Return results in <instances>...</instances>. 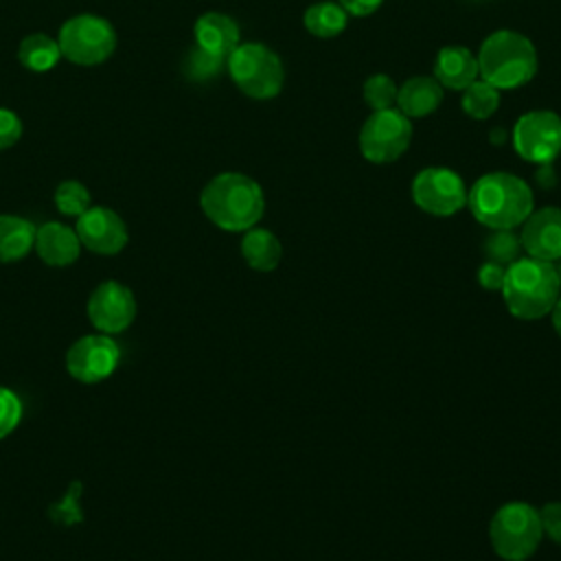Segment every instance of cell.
<instances>
[{"mask_svg":"<svg viewBox=\"0 0 561 561\" xmlns=\"http://www.w3.org/2000/svg\"><path fill=\"white\" fill-rule=\"evenodd\" d=\"M467 206L482 226L513 230L533 213V191L522 178L495 171L473 182L467 191Z\"/></svg>","mask_w":561,"mask_h":561,"instance_id":"obj_1","label":"cell"},{"mask_svg":"<svg viewBox=\"0 0 561 561\" xmlns=\"http://www.w3.org/2000/svg\"><path fill=\"white\" fill-rule=\"evenodd\" d=\"M204 215L221 230L245 232L263 217L265 197L261 186L243 173L215 175L199 195Z\"/></svg>","mask_w":561,"mask_h":561,"instance_id":"obj_2","label":"cell"},{"mask_svg":"<svg viewBox=\"0 0 561 561\" xmlns=\"http://www.w3.org/2000/svg\"><path fill=\"white\" fill-rule=\"evenodd\" d=\"M561 296V280L554 263L522 256L506 267L502 298L519 320H537L552 311Z\"/></svg>","mask_w":561,"mask_h":561,"instance_id":"obj_3","label":"cell"},{"mask_svg":"<svg viewBox=\"0 0 561 561\" xmlns=\"http://www.w3.org/2000/svg\"><path fill=\"white\" fill-rule=\"evenodd\" d=\"M478 77L497 90H515L528 83L537 72V50L533 42L517 31H495L478 53Z\"/></svg>","mask_w":561,"mask_h":561,"instance_id":"obj_4","label":"cell"},{"mask_svg":"<svg viewBox=\"0 0 561 561\" xmlns=\"http://www.w3.org/2000/svg\"><path fill=\"white\" fill-rule=\"evenodd\" d=\"M491 546L504 561H526L541 543L539 511L526 502L500 506L489 524Z\"/></svg>","mask_w":561,"mask_h":561,"instance_id":"obj_5","label":"cell"},{"mask_svg":"<svg viewBox=\"0 0 561 561\" xmlns=\"http://www.w3.org/2000/svg\"><path fill=\"white\" fill-rule=\"evenodd\" d=\"M228 72L237 88L252 99H272L285 81L283 61L278 55L259 42L239 44L226 59Z\"/></svg>","mask_w":561,"mask_h":561,"instance_id":"obj_6","label":"cell"},{"mask_svg":"<svg viewBox=\"0 0 561 561\" xmlns=\"http://www.w3.org/2000/svg\"><path fill=\"white\" fill-rule=\"evenodd\" d=\"M59 50L66 59L79 66H96L116 48L112 24L99 15H75L59 28Z\"/></svg>","mask_w":561,"mask_h":561,"instance_id":"obj_7","label":"cell"},{"mask_svg":"<svg viewBox=\"0 0 561 561\" xmlns=\"http://www.w3.org/2000/svg\"><path fill=\"white\" fill-rule=\"evenodd\" d=\"M412 140L410 118L394 110H375L359 131V151L368 162L388 164L401 158Z\"/></svg>","mask_w":561,"mask_h":561,"instance_id":"obj_8","label":"cell"},{"mask_svg":"<svg viewBox=\"0 0 561 561\" xmlns=\"http://www.w3.org/2000/svg\"><path fill=\"white\" fill-rule=\"evenodd\" d=\"M513 149L526 162L550 164L561 151V116L550 110L519 116L513 129Z\"/></svg>","mask_w":561,"mask_h":561,"instance_id":"obj_9","label":"cell"},{"mask_svg":"<svg viewBox=\"0 0 561 561\" xmlns=\"http://www.w3.org/2000/svg\"><path fill=\"white\" fill-rule=\"evenodd\" d=\"M412 199L421 210L434 217H449L467 204V188L456 171L427 167L419 171L412 182Z\"/></svg>","mask_w":561,"mask_h":561,"instance_id":"obj_10","label":"cell"},{"mask_svg":"<svg viewBox=\"0 0 561 561\" xmlns=\"http://www.w3.org/2000/svg\"><path fill=\"white\" fill-rule=\"evenodd\" d=\"M121 359L118 344L107 333L79 337L66 353V370L81 383L107 379Z\"/></svg>","mask_w":561,"mask_h":561,"instance_id":"obj_11","label":"cell"},{"mask_svg":"<svg viewBox=\"0 0 561 561\" xmlns=\"http://www.w3.org/2000/svg\"><path fill=\"white\" fill-rule=\"evenodd\" d=\"M134 316V294L116 280L101 283L88 298V318L101 333L125 331L131 324Z\"/></svg>","mask_w":561,"mask_h":561,"instance_id":"obj_12","label":"cell"},{"mask_svg":"<svg viewBox=\"0 0 561 561\" xmlns=\"http://www.w3.org/2000/svg\"><path fill=\"white\" fill-rule=\"evenodd\" d=\"M75 232L81 245L96 254H116L127 243L125 221L112 208L103 206H90L79 215Z\"/></svg>","mask_w":561,"mask_h":561,"instance_id":"obj_13","label":"cell"},{"mask_svg":"<svg viewBox=\"0 0 561 561\" xmlns=\"http://www.w3.org/2000/svg\"><path fill=\"white\" fill-rule=\"evenodd\" d=\"M522 248L530 259L554 263L561 259V208L543 206L533 210L519 234Z\"/></svg>","mask_w":561,"mask_h":561,"instance_id":"obj_14","label":"cell"},{"mask_svg":"<svg viewBox=\"0 0 561 561\" xmlns=\"http://www.w3.org/2000/svg\"><path fill=\"white\" fill-rule=\"evenodd\" d=\"M35 250L46 265L64 267L77 261L81 241L66 224L48 221L35 230Z\"/></svg>","mask_w":561,"mask_h":561,"instance_id":"obj_15","label":"cell"},{"mask_svg":"<svg viewBox=\"0 0 561 561\" xmlns=\"http://www.w3.org/2000/svg\"><path fill=\"white\" fill-rule=\"evenodd\" d=\"M195 46L202 50L226 57L239 46V26L237 22L226 13H204L195 22Z\"/></svg>","mask_w":561,"mask_h":561,"instance_id":"obj_16","label":"cell"},{"mask_svg":"<svg viewBox=\"0 0 561 561\" xmlns=\"http://www.w3.org/2000/svg\"><path fill=\"white\" fill-rule=\"evenodd\" d=\"M434 79L449 90H465L478 79V59L462 46H445L434 61Z\"/></svg>","mask_w":561,"mask_h":561,"instance_id":"obj_17","label":"cell"},{"mask_svg":"<svg viewBox=\"0 0 561 561\" xmlns=\"http://www.w3.org/2000/svg\"><path fill=\"white\" fill-rule=\"evenodd\" d=\"M443 101V85L434 77H412L397 90V105L408 118L432 114Z\"/></svg>","mask_w":561,"mask_h":561,"instance_id":"obj_18","label":"cell"},{"mask_svg":"<svg viewBox=\"0 0 561 561\" xmlns=\"http://www.w3.org/2000/svg\"><path fill=\"white\" fill-rule=\"evenodd\" d=\"M241 254L252 270L272 272L280 263L283 245L274 232L265 228H250L241 239Z\"/></svg>","mask_w":561,"mask_h":561,"instance_id":"obj_19","label":"cell"},{"mask_svg":"<svg viewBox=\"0 0 561 561\" xmlns=\"http://www.w3.org/2000/svg\"><path fill=\"white\" fill-rule=\"evenodd\" d=\"M35 245V226L18 215H0V263L24 259Z\"/></svg>","mask_w":561,"mask_h":561,"instance_id":"obj_20","label":"cell"},{"mask_svg":"<svg viewBox=\"0 0 561 561\" xmlns=\"http://www.w3.org/2000/svg\"><path fill=\"white\" fill-rule=\"evenodd\" d=\"M61 57L57 39L48 37L46 33H33L26 35L18 48V59L24 68L33 72H46L50 70Z\"/></svg>","mask_w":561,"mask_h":561,"instance_id":"obj_21","label":"cell"},{"mask_svg":"<svg viewBox=\"0 0 561 561\" xmlns=\"http://www.w3.org/2000/svg\"><path fill=\"white\" fill-rule=\"evenodd\" d=\"M346 15L348 13L342 9L340 2H316L305 11L302 22L311 35L327 39L340 35L346 28Z\"/></svg>","mask_w":561,"mask_h":561,"instance_id":"obj_22","label":"cell"},{"mask_svg":"<svg viewBox=\"0 0 561 561\" xmlns=\"http://www.w3.org/2000/svg\"><path fill=\"white\" fill-rule=\"evenodd\" d=\"M462 112L476 121L489 118L500 105V90L491 83L476 79L462 90Z\"/></svg>","mask_w":561,"mask_h":561,"instance_id":"obj_23","label":"cell"},{"mask_svg":"<svg viewBox=\"0 0 561 561\" xmlns=\"http://www.w3.org/2000/svg\"><path fill=\"white\" fill-rule=\"evenodd\" d=\"M482 252L486 261L497 263L502 267H508L517 259H522V241L513 230H493L484 241H482Z\"/></svg>","mask_w":561,"mask_h":561,"instance_id":"obj_24","label":"cell"},{"mask_svg":"<svg viewBox=\"0 0 561 561\" xmlns=\"http://www.w3.org/2000/svg\"><path fill=\"white\" fill-rule=\"evenodd\" d=\"M55 206L61 215L79 217L90 208V193L77 180H66L55 191Z\"/></svg>","mask_w":561,"mask_h":561,"instance_id":"obj_25","label":"cell"},{"mask_svg":"<svg viewBox=\"0 0 561 561\" xmlns=\"http://www.w3.org/2000/svg\"><path fill=\"white\" fill-rule=\"evenodd\" d=\"M397 85L388 75H373L364 83V101L375 110H388L397 103Z\"/></svg>","mask_w":561,"mask_h":561,"instance_id":"obj_26","label":"cell"},{"mask_svg":"<svg viewBox=\"0 0 561 561\" xmlns=\"http://www.w3.org/2000/svg\"><path fill=\"white\" fill-rule=\"evenodd\" d=\"M226 64V57H217V55H210L206 50H202L199 46H195L188 57H186V64H184V70L191 79L195 81H204V79H210L215 77L221 66Z\"/></svg>","mask_w":561,"mask_h":561,"instance_id":"obj_27","label":"cell"},{"mask_svg":"<svg viewBox=\"0 0 561 561\" xmlns=\"http://www.w3.org/2000/svg\"><path fill=\"white\" fill-rule=\"evenodd\" d=\"M20 419H22L20 397L13 390L0 386V438L9 436L18 427Z\"/></svg>","mask_w":561,"mask_h":561,"instance_id":"obj_28","label":"cell"},{"mask_svg":"<svg viewBox=\"0 0 561 561\" xmlns=\"http://www.w3.org/2000/svg\"><path fill=\"white\" fill-rule=\"evenodd\" d=\"M539 522L543 537L561 543V502H548L539 508Z\"/></svg>","mask_w":561,"mask_h":561,"instance_id":"obj_29","label":"cell"},{"mask_svg":"<svg viewBox=\"0 0 561 561\" xmlns=\"http://www.w3.org/2000/svg\"><path fill=\"white\" fill-rule=\"evenodd\" d=\"M22 136V121L11 110L0 107V149L15 145Z\"/></svg>","mask_w":561,"mask_h":561,"instance_id":"obj_30","label":"cell"},{"mask_svg":"<svg viewBox=\"0 0 561 561\" xmlns=\"http://www.w3.org/2000/svg\"><path fill=\"white\" fill-rule=\"evenodd\" d=\"M504 274H506V267L497 265V263H491V261H484L478 272H476V278H478V285L486 291H502V285H504Z\"/></svg>","mask_w":561,"mask_h":561,"instance_id":"obj_31","label":"cell"},{"mask_svg":"<svg viewBox=\"0 0 561 561\" xmlns=\"http://www.w3.org/2000/svg\"><path fill=\"white\" fill-rule=\"evenodd\" d=\"M383 0H340L342 9L351 15H357V18H364V15H370L373 11H377L381 7Z\"/></svg>","mask_w":561,"mask_h":561,"instance_id":"obj_32","label":"cell"},{"mask_svg":"<svg viewBox=\"0 0 561 561\" xmlns=\"http://www.w3.org/2000/svg\"><path fill=\"white\" fill-rule=\"evenodd\" d=\"M550 318H552L554 331L561 335V296L557 298V302H554V307H552V311H550Z\"/></svg>","mask_w":561,"mask_h":561,"instance_id":"obj_33","label":"cell"},{"mask_svg":"<svg viewBox=\"0 0 561 561\" xmlns=\"http://www.w3.org/2000/svg\"><path fill=\"white\" fill-rule=\"evenodd\" d=\"M557 272H559V280H561V259H559V267H557Z\"/></svg>","mask_w":561,"mask_h":561,"instance_id":"obj_34","label":"cell"}]
</instances>
